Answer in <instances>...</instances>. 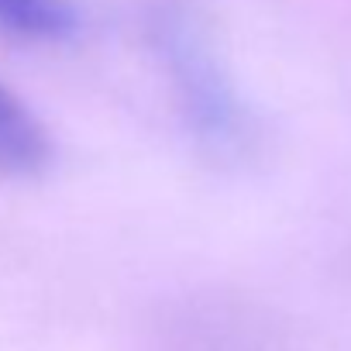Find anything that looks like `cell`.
<instances>
[{"mask_svg":"<svg viewBox=\"0 0 351 351\" xmlns=\"http://www.w3.org/2000/svg\"><path fill=\"white\" fill-rule=\"evenodd\" d=\"M169 59H172V73H176V86L183 90V104L190 110V121L200 128L204 138L228 145L238 141L241 134V110L228 90V83L217 76L207 49L200 45V38L186 28H169L165 38Z\"/></svg>","mask_w":351,"mask_h":351,"instance_id":"cell-1","label":"cell"},{"mask_svg":"<svg viewBox=\"0 0 351 351\" xmlns=\"http://www.w3.org/2000/svg\"><path fill=\"white\" fill-rule=\"evenodd\" d=\"M52 145L28 104L0 83V176H35L49 165Z\"/></svg>","mask_w":351,"mask_h":351,"instance_id":"cell-2","label":"cell"},{"mask_svg":"<svg viewBox=\"0 0 351 351\" xmlns=\"http://www.w3.org/2000/svg\"><path fill=\"white\" fill-rule=\"evenodd\" d=\"M80 25V14L73 0H0V28L35 38V42H59L73 35Z\"/></svg>","mask_w":351,"mask_h":351,"instance_id":"cell-3","label":"cell"}]
</instances>
